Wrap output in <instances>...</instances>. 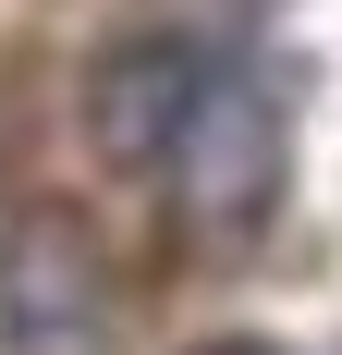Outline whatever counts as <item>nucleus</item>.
Masks as SVG:
<instances>
[{
	"instance_id": "obj_2",
	"label": "nucleus",
	"mask_w": 342,
	"mask_h": 355,
	"mask_svg": "<svg viewBox=\"0 0 342 355\" xmlns=\"http://www.w3.org/2000/svg\"><path fill=\"white\" fill-rule=\"evenodd\" d=\"M0 355H110V245L62 196L0 220Z\"/></svg>"
},
{
	"instance_id": "obj_1",
	"label": "nucleus",
	"mask_w": 342,
	"mask_h": 355,
	"mask_svg": "<svg viewBox=\"0 0 342 355\" xmlns=\"http://www.w3.org/2000/svg\"><path fill=\"white\" fill-rule=\"evenodd\" d=\"M281 159H294V135H281V98L257 86V73H208L196 123L171 135V220L196 233V245H257L281 209Z\"/></svg>"
},
{
	"instance_id": "obj_3",
	"label": "nucleus",
	"mask_w": 342,
	"mask_h": 355,
	"mask_svg": "<svg viewBox=\"0 0 342 355\" xmlns=\"http://www.w3.org/2000/svg\"><path fill=\"white\" fill-rule=\"evenodd\" d=\"M196 98H208V49L196 37H123L86 73V147L110 172H159L171 135L196 123Z\"/></svg>"
}]
</instances>
